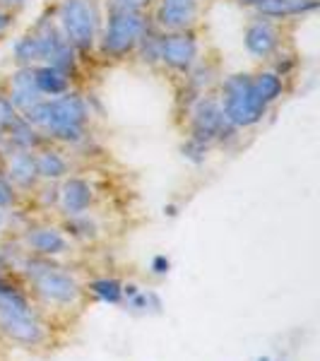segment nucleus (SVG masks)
Masks as SVG:
<instances>
[{
    "mask_svg": "<svg viewBox=\"0 0 320 361\" xmlns=\"http://www.w3.org/2000/svg\"><path fill=\"white\" fill-rule=\"evenodd\" d=\"M8 180L17 188H34L39 180V171H37V154H32L29 149H15V154L10 157L8 161Z\"/></svg>",
    "mask_w": 320,
    "mask_h": 361,
    "instance_id": "obj_14",
    "label": "nucleus"
},
{
    "mask_svg": "<svg viewBox=\"0 0 320 361\" xmlns=\"http://www.w3.org/2000/svg\"><path fill=\"white\" fill-rule=\"evenodd\" d=\"M8 99L13 102V106L17 109L20 116H25L29 109L37 106L42 99H46L42 92H39L37 82H34V66H20L10 75Z\"/></svg>",
    "mask_w": 320,
    "mask_h": 361,
    "instance_id": "obj_11",
    "label": "nucleus"
},
{
    "mask_svg": "<svg viewBox=\"0 0 320 361\" xmlns=\"http://www.w3.org/2000/svg\"><path fill=\"white\" fill-rule=\"evenodd\" d=\"M152 3L154 0H106L109 13H113V10H133V13H142V10Z\"/></svg>",
    "mask_w": 320,
    "mask_h": 361,
    "instance_id": "obj_26",
    "label": "nucleus"
},
{
    "mask_svg": "<svg viewBox=\"0 0 320 361\" xmlns=\"http://www.w3.org/2000/svg\"><path fill=\"white\" fill-rule=\"evenodd\" d=\"M147 27L149 22L142 13H133V10H113V13H109L106 27H104L101 34L104 56L118 61V58L133 54Z\"/></svg>",
    "mask_w": 320,
    "mask_h": 361,
    "instance_id": "obj_4",
    "label": "nucleus"
},
{
    "mask_svg": "<svg viewBox=\"0 0 320 361\" xmlns=\"http://www.w3.org/2000/svg\"><path fill=\"white\" fill-rule=\"evenodd\" d=\"M258 361H272V359H267V357H263V359H258Z\"/></svg>",
    "mask_w": 320,
    "mask_h": 361,
    "instance_id": "obj_34",
    "label": "nucleus"
},
{
    "mask_svg": "<svg viewBox=\"0 0 320 361\" xmlns=\"http://www.w3.org/2000/svg\"><path fill=\"white\" fill-rule=\"evenodd\" d=\"M197 54H200V46H197V39L188 29H185V32L161 34L159 63H164L173 73L188 75V70L197 63Z\"/></svg>",
    "mask_w": 320,
    "mask_h": 361,
    "instance_id": "obj_8",
    "label": "nucleus"
},
{
    "mask_svg": "<svg viewBox=\"0 0 320 361\" xmlns=\"http://www.w3.org/2000/svg\"><path fill=\"white\" fill-rule=\"evenodd\" d=\"M22 116L17 114V109L13 106V102L8 99V94H0V133H8Z\"/></svg>",
    "mask_w": 320,
    "mask_h": 361,
    "instance_id": "obj_25",
    "label": "nucleus"
},
{
    "mask_svg": "<svg viewBox=\"0 0 320 361\" xmlns=\"http://www.w3.org/2000/svg\"><path fill=\"white\" fill-rule=\"evenodd\" d=\"M219 106L231 126L253 128L265 118L267 104L258 97L253 85V75L248 73H234L224 78L222 90H219Z\"/></svg>",
    "mask_w": 320,
    "mask_h": 361,
    "instance_id": "obj_2",
    "label": "nucleus"
},
{
    "mask_svg": "<svg viewBox=\"0 0 320 361\" xmlns=\"http://www.w3.org/2000/svg\"><path fill=\"white\" fill-rule=\"evenodd\" d=\"M243 44H246V51L255 58H270L279 51V29L272 25V20H265V17H258L243 32Z\"/></svg>",
    "mask_w": 320,
    "mask_h": 361,
    "instance_id": "obj_10",
    "label": "nucleus"
},
{
    "mask_svg": "<svg viewBox=\"0 0 320 361\" xmlns=\"http://www.w3.org/2000/svg\"><path fill=\"white\" fill-rule=\"evenodd\" d=\"M318 8V0H260L255 5L260 17L265 20H287V17L308 15Z\"/></svg>",
    "mask_w": 320,
    "mask_h": 361,
    "instance_id": "obj_15",
    "label": "nucleus"
},
{
    "mask_svg": "<svg viewBox=\"0 0 320 361\" xmlns=\"http://www.w3.org/2000/svg\"><path fill=\"white\" fill-rule=\"evenodd\" d=\"M56 20L63 39L75 51H90L97 44L101 15L94 0H61Z\"/></svg>",
    "mask_w": 320,
    "mask_h": 361,
    "instance_id": "obj_3",
    "label": "nucleus"
},
{
    "mask_svg": "<svg viewBox=\"0 0 320 361\" xmlns=\"http://www.w3.org/2000/svg\"><path fill=\"white\" fill-rule=\"evenodd\" d=\"M22 118L37 128L44 137L78 145L87 137L90 106L78 92H66L54 99H42Z\"/></svg>",
    "mask_w": 320,
    "mask_h": 361,
    "instance_id": "obj_1",
    "label": "nucleus"
},
{
    "mask_svg": "<svg viewBox=\"0 0 320 361\" xmlns=\"http://www.w3.org/2000/svg\"><path fill=\"white\" fill-rule=\"evenodd\" d=\"M5 142V135H3V133H0V145H3Z\"/></svg>",
    "mask_w": 320,
    "mask_h": 361,
    "instance_id": "obj_33",
    "label": "nucleus"
},
{
    "mask_svg": "<svg viewBox=\"0 0 320 361\" xmlns=\"http://www.w3.org/2000/svg\"><path fill=\"white\" fill-rule=\"evenodd\" d=\"M13 296H20V292H17L15 287H10V284L0 277V299H13Z\"/></svg>",
    "mask_w": 320,
    "mask_h": 361,
    "instance_id": "obj_29",
    "label": "nucleus"
},
{
    "mask_svg": "<svg viewBox=\"0 0 320 361\" xmlns=\"http://www.w3.org/2000/svg\"><path fill=\"white\" fill-rule=\"evenodd\" d=\"M66 231H68L70 236L87 241V238H94L97 236V224L92 222L90 217H85V214H75V217H70L68 222H66Z\"/></svg>",
    "mask_w": 320,
    "mask_h": 361,
    "instance_id": "obj_23",
    "label": "nucleus"
},
{
    "mask_svg": "<svg viewBox=\"0 0 320 361\" xmlns=\"http://www.w3.org/2000/svg\"><path fill=\"white\" fill-rule=\"evenodd\" d=\"M253 85H255L258 97L263 99L267 106L284 94V80L279 78L277 73H272V70H263V73L253 75Z\"/></svg>",
    "mask_w": 320,
    "mask_h": 361,
    "instance_id": "obj_19",
    "label": "nucleus"
},
{
    "mask_svg": "<svg viewBox=\"0 0 320 361\" xmlns=\"http://www.w3.org/2000/svg\"><path fill=\"white\" fill-rule=\"evenodd\" d=\"M25 241L34 253L44 255V258L61 255L68 250V238L61 229H56V226H34V229L27 231Z\"/></svg>",
    "mask_w": 320,
    "mask_h": 361,
    "instance_id": "obj_13",
    "label": "nucleus"
},
{
    "mask_svg": "<svg viewBox=\"0 0 320 361\" xmlns=\"http://www.w3.org/2000/svg\"><path fill=\"white\" fill-rule=\"evenodd\" d=\"M190 137L200 140V142L207 145H224L229 140H236L238 135V128L231 126L226 121V116L219 106V99L214 97H200L197 102L190 106Z\"/></svg>",
    "mask_w": 320,
    "mask_h": 361,
    "instance_id": "obj_5",
    "label": "nucleus"
},
{
    "mask_svg": "<svg viewBox=\"0 0 320 361\" xmlns=\"http://www.w3.org/2000/svg\"><path fill=\"white\" fill-rule=\"evenodd\" d=\"M34 82H37L39 92L44 97H61L70 92V75L61 73L58 68L54 66H39L34 68Z\"/></svg>",
    "mask_w": 320,
    "mask_h": 361,
    "instance_id": "obj_16",
    "label": "nucleus"
},
{
    "mask_svg": "<svg viewBox=\"0 0 320 361\" xmlns=\"http://www.w3.org/2000/svg\"><path fill=\"white\" fill-rule=\"evenodd\" d=\"M168 265H171V263H168L166 255H156V258L152 260V272H154V275H166Z\"/></svg>",
    "mask_w": 320,
    "mask_h": 361,
    "instance_id": "obj_28",
    "label": "nucleus"
},
{
    "mask_svg": "<svg viewBox=\"0 0 320 361\" xmlns=\"http://www.w3.org/2000/svg\"><path fill=\"white\" fill-rule=\"evenodd\" d=\"M37 171L39 178L58 180L68 173V159L58 149H44L37 154Z\"/></svg>",
    "mask_w": 320,
    "mask_h": 361,
    "instance_id": "obj_18",
    "label": "nucleus"
},
{
    "mask_svg": "<svg viewBox=\"0 0 320 361\" xmlns=\"http://www.w3.org/2000/svg\"><path fill=\"white\" fill-rule=\"evenodd\" d=\"M17 200L15 195V185L10 183L8 176H0V209H8L13 207Z\"/></svg>",
    "mask_w": 320,
    "mask_h": 361,
    "instance_id": "obj_27",
    "label": "nucleus"
},
{
    "mask_svg": "<svg viewBox=\"0 0 320 361\" xmlns=\"http://www.w3.org/2000/svg\"><path fill=\"white\" fill-rule=\"evenodd\" d=\"M3 5H8V8H22L25 3H29V0H0Z\"/></svg>",
    "mask_w": 320,
    "mask_h": 361,
    "instance_id": "obj_31",
    "label": "nucleus"
},
{
    "mask_svg": "<svg viewBox=\"0 0 320 361\" xmlns=\"http://www.w3.org/2000/svg\"><path fill=\"white\" fill-rule=\"evenodd\" d=\"M90 292L97 296L104 304H121L123 301V284L113 277H104V279H94L90 284Z\"/></svg>",
    "mask_w": 320,
    "mask_h": 361,
    "instance_id": "obj_22",
    "label": "nucleus"
},
{
    "mask_svg": "<svg viewBox=\"0 0 320 361\" xmlns=\"http://www.w3.org/2000/svg\"><path fill=\"white\" fill-rule=\"evenodd\" d=\"M238 5H243V8H255V5L260 3V0H236Z\"/></svg>",
    "mask_w": 320,
    "mask_h": 361,
    "instance_id": "obj_32",
    "label": "nucleus"
},
{
    "mask_svg": "<svg viewBox=\"0 0 320 361\" xmlns=\"http://www.w3.org/2000/svg\"><path fill=\"white\" fill-rule=\"evenodd\" d=\"M27 267H29V277H32L37 292L42 294L46 301H51V304L70 306L82 294L78 279L70 277L68 272H63L61 267L46 263V260H32Z\"/></svg>",
    "mask_w": 320,
    "mask_h": 361,
    "instance_id": "obj_7",
    "label": "nucleus"
},
{
    "mask_svg": "<svg viewBox=\"0 0 320 361\" xmlns=\"http://www.w3.org/2000/svg\"><path fill=\"white\" fill-rule=\"evenodd\" d=\"M197 20V0H159L154 8V27L164 32H185Z\"/></svg>",
    "mask_w": 320,
    "mask_h": 361,
    "instance_id": "obj_9",
    "label": "nucleus"
},
{
    "mask_svg": "<svg viewBox=\"0 0 320 361\" xmlns=\"http://www.w3.org/2000/svg\"><path fill=\"white\" fill-rule=\"evenodd\" d=\"M159 44H161V32L156 27H147L144 29V34L140 37L137 42V56L142 63H147V66H154V63H159Z\"/></svg>",
    "mask_w": 320,
    "mask_h": 361,
    "instance_id": "obj_20",
    "label": "nucleus"
},
{
    "mask_svg": "<svg viewBox=\"0 0 320 361\" xmlns=\"http://www.w3.org/2000/svg\"><path fill=\"white\" fill-rule=\"evenodd\" d=\"M0 333L27 347L42 345L46 337L44 325L32 316L22 294L13 299H0Z\"/></svg>",
    "mask_w": 320,
    "mask_h": 361,
    "instance_id": "obj_6",
    "label": "nucleus"
},
{
    "mask_svg": "<svg viewBox=\"0 0 320 361\" xmlns=\"http://www.w3.org/2000/svg\"><path fill=\"white\" fill-rule=\"evenodd\" d=\"M5 140H8L13 149H29V152H32V149H37L39 145H44L46 137L32 123H27L25 118H20L8 133H5Z\"/></svg>",
    "mask_w": 320,
    "mask_h": 361,
    "instance_id": "obj_17",
    "label": "nucleus"
},
{
    "mask_svg": "<svg viewBox=\"0 0 320 361\" xmlns=\"http://www.w3.org/2000/svg\"><path fill=\"white\" fill-rule=\"evenodd\" d=\"M10 27H13V15H10V13H0V37H5Z\"/></svg>",
    "mask_w": 320,
    "mask_h": 361,
    "instance_id": "obj_30",
    "label": "nucleus"
},
{
    "mask_svg": "<svg viewBox=\"0 0 320 361\" xmlns=\"http://www.w3.org/2000/svg\"><path fill=\"white\" fill-rule=\"evenodd\" d=\"M58 200H61V207L68 217L85 214L92 207V202H94V188L90 185V180L80 176H70L58 188Z\"/></svg>",
    "mask_w": 320,
    "mask_h": 361,
    "instance_id": "obj_12",
    "label": "nucleus"
},
{
    "mask_svg": "<svg viewBox=\"0 0 320 361\" xmlns=\"http://www.w3.org/2000/svg\"><path fill=\"white\" fill-rule=\"evenodd\" d=\"M209 147H212V145L200 142V140H195V137H188L183 142L181 152H183L185 159L193 161V164H202V161L207 159V154H209Z\"/></svg>",
    "mask_w": 320,
    "mask_h": 361,
    "instance_id": "obj_24",
    "label": "nucleus"
},
{
    "mask_svg": "<svg viewBox=\"0 0 320 361\" xmlns=\"http://www.w3.org/2000/svg\"><path fill=\"white\" fill-rule=\"evenodd\" d=\"M13 56L20 66H34V63L42 61V49H39V42L34 34H25L13 44Z\"/></svg>",
    "mask_w": 320,
    "mask_h": 361,
    "instance_id": "obj_21",
    "label": "nucleus"
}]
</instances>
